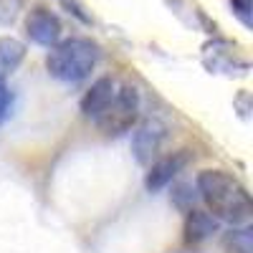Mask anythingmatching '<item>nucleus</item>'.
Returning <instances> with one entry per match:
<instances>
[{"instance_id": "nucleus-9", "label": "nucleus", "mask_w": 253, "mask_h": 253, "mask_svg": "<svg viewBox=\"0 0 253 253\" xmlns=\"http://www.w3.org/2000/svg\"><path fill=\"white\" fill-rule=\"evenodd\" d=\"M253 236H251V228H241V230H230L225 236V248L230 253H251L253 248Z\"/></svg>"}, {"instance_id": "nucleus-11", "label": "nucleus", "mask_w": 253, "mask_h": 253, "mask_svg": "<svg viewBox=\"0 0 253 253\" xmlns=\"http://www.w3.org/2000/svg\"><path fill=\"white\" fill-rule=\"evenodd\" d=\"M8 112H10V91H8V84H5V79L0 76V124L5 122Z\"/></svg>"}, {"instance_id": "nucleus-3", "label": "nucleus", "mask_w": 253, "mask_h": 253, "mask_svg": "<svg viewBox=\"0 0 253 253\" xmlns=\"http://www.w3.org/2000/svg\"><path fill=\"white\" fill-rule=\"evenodd\" d=\"M99 63V46L89 38H66L51 46L46 56V69L58 81H84Z\"/></svg>"}, {"instance_id": "nucleus-10", "label": "nucleus", "mask_w": 253, "mask_h": 253, "mask_svg": "<svg viewBox=\"0 0 253 253\" xmlns=\"http://www.w3.org/2000/svg\"><path fill=\"white\" fill-rule=\"evenodd\" d=\"M230 8L246 28L253 26V0H230Z\"/></svg>"}, {"instance_id": "nucleus-4", "label": "nucleus", "mask_w": 253, "mask_h": 253, "mask_svg": "<svg viewBox=\"0 0 253 253\" xmlns=\"http://www.w3.org/2000/svg\"><path fill=\"white\" fill-rule=\"evenodd\" d=\"M26 33L31 41H36L38 46H53L61 41V33H63V26L56 13H51L48 8H36L28 13L26 18Z\"/></svg>"}, {"instance_id": "nucleus-8", "label": "nucleus", "mask_w": 253, "mask_h": 253, "mask_svg": "<svg viewBox=\"0 0 253 253\" xmlns=\"http://www.w3.org/2000/svg\"><path fill=\"white\" fill-rule=\"evenodd\" d=\"M26 58V46L13 36H0V76H8Z\"/></svg>"}, {"instance_id": "nucleus-7", "label": "nucleus", "mask_w": 253, "mask_h": 253, "mask_svg": "<svg viewBox=\"0 0 253 253\" xmlns=\"http://www.w3.org/2000/svg\"><path fill=\"white\" fill-rule=\"evenodd\" d=\"M213 233H218V218H213L208 210H187L185 218V241L187 243H203Z\"/></svg>"}, {"instance_id": "nucleus-5", "label": "nucleus", "mask_w": 253, "mask_h": 253, "mask_svg": "<svg viewBox=\"0 0 253 253\" xmlns=\"http://www.w3.org/2000/svg\"><path fill=\"white\" fill-rule=\"evenodd\" d=\"M167 137V126L157 119H147L137 126L134 132V152H137V160L139 162H150Z\"/></svg>"}, {"instance_id": "nucleus-6", "label": "nucleus", "mask_w": 253, "mask_h": 253, "mask_svg": "<svg viewBox=\"0 0 253 253\" xmlns=\"http://www.w3.org/2000/svg\"><path fill=\"white\" fill-rule=\"evenodd\" d=\"M185 165H187V155L185 152H172V155H167V157H160L157 162H152L150 172H147L144 187L150 190V193H157V190L167 187L177 177V172L182 170Z\"/></svg>"}, {"instance_id": "nucleus-1", "label": "nucleus", "mask_w": 253, "mask_h": 253, "mask_svg": "<svg viewBox=\"0 0 253 253\" xmlns=\"http://www.w3.org/2000/svg\"><path fill=\"white\" fill-rule=\"evenodd\" d=\"M81 114L107 137L124 134L139 117V94L132 84L101 76L81 96Z\"/></svg>"}, {"instance_id": "nucleus-2", "label": "nucleus", "mask_w": 253, "mask_h": 253, "mask_svg": "<svg viewBox=\"0 0 253 253\" xmlns=\"http://www.w3.org/2000/svg\"><path fill=\"white\" fill-rule=\"evenodd\" d=\"M198 185V195L205 203L208 213L225 220V223H248L251 213H253V203H251V193L248 187L225 170H203L195 180Z\"/></svg>"}]
</instances>
